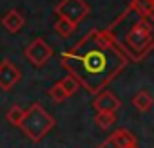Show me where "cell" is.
I'll list each match as a JSON object with an SVG mask.
<instances>
[{"instance_id":"6da1fadb","label":"cell","mask_w":154,"mask_h":148,"mask_svg":"<svg viewBox=\"0 0 154 148\" xmlns=\"http://www.w3.org/2000/svg\"><path fill=\"white\" fill-rule=\"evenodd\" d=\"M94 45L82 49V52H69L62 56V63L65 69H69V74L78 80V83L85 85L91 92H98L114 74L122 69L120 65L111 63L109 49L111 42L105 36L93 34Z\"/></svg>"},{"instance_id":"7a4b0ae2","label":"cell","mask_w":154,"mask_h":148,"mask_svg":"<svg viewBox=\"0 0 154 148\" xmlns=\"http://www.w3.org/2000/svg\"><path fill=\"white\" fill-rule=\"evenodd\" d=\"M54 125H56L54 117H53L42 105L35 103V105H31L29 108H26V116H24V119H22V123H20L18 128L22 130V134H24L29 141L40 143V141L54 128Z\"/></svg>"},{"instance_id":"3957f363","label":"cell","mask_w":154,"mask_h":148,"mask_svg":"<svg viewBox=\"0 0 154 148\" xmlns=\"http://www.w3.org/2000/svg\"><path fill=\"white\" fill-rule=\"evenodd\" d=\"M125 45L134 60H141L152 47V36H150V25L141 20L132 25V29L125 36Z\"/></svg>"},{"instance_id":"277c9868","label":"cell","mask_w":154,"mask_h":148,"mask_svg":"<svg viewBox=\"0 0 154 148\" xmlns=\"http://www.w3.org/2000/svg\"><path fill=\"white\" fill-rule=\"evenodd\" d=\"M58 18H63L74 25H78L89 15V4L85 0H62L56 6Z\"/></svg>"},{"instance_id":"5b68a950","label":"cell","mask_w":154,"mask_h":148,"mask_svg":"<svg viewBox=\"0 0 154 148\" xmlns=\"http://www.w3.org/2000/svg\"><path fill=\"white\" fill-rule=\"evenodd\" d=\"M26 58L35 65V67H44L47 63V60L53 56V49L51 45L44 40V38H35L27 47H26Z\"/></svg>"},{"instance_id":"8992f818","label":"cell","mask_w":154,"mask_h":148,"mask_svg":"<svg viewBox=\"0 0 154 148\" xmlns=\"http://www.w3.org/2000/svg\"><path fill=\"white\" fill-rule=\"evenodd\" d=\"M20 76L22 74L13 61L4 60L0 63V89L2 90H11L20 81Z\"/></svg>"},{"instance_id":"52a82bcc","label":"cell","mask_w":154,"mask_h":148,"mask_svg":"<svg viewBox=\"0 0 154 148\" xmlns=\"http://www.w3.org/2000/svg\"><path fill=\"white\" fill-rule=\"evenodd\" d=\"M120 105H122L120 98L111 90L98 92V96L93 101V107H94L96 112H116L120 108Z\"/></svg>"},{"instance_id":"ba28073f","label":"cell","mask_w":154,"mask_h":148,"mask_svg":"<svg viewBox=\"0 0 154 148\" xmlns=\"http://www.w3.org/2000/svg\"><path fill=\"white\" fill-rule=\"evenodd\" d=\"M109 139H111V143H112L116 148H129V146L138 144L136 135H134L131 130H127V128H118V130H114V132L109 135Z\"/></svg>"},{"instance_id":"9c48e42d","label":"cell","mask_w":154,"mask_h":148,"mask_svg":"<svg viewBox=\"0 0 154 148\" xmlns=\"http://www.w3.org/2000/svg\"><path fill=\"white\" fill-rule=\"evenodd\" d=\"M26 24V18L17 11V9H11L8 11L4 16H2V25L9 31V33H18Z\"/></svg>"},{"instance_id":"30bf717a","label":"cell","mask_w":154,"mask_h":148,"mask_svg":"<svg viewBox=\"0 0 154 148\" xmlns=\"http://www.w3.org/2000/svg\"><path fill=\"white\" fill-rule=\"evenodd\" d=\"M132 105L138 112H149L152 107V96L149 90H138L132 98Z\"/></svg>"},{"instance_id":"8fae6325","label":"cell","mask_w":154,"mask_h":148,"mask_svg":"<svg viewBox=\"0 0 154 148\" xmlns=\"http://www.w3.org/2000/svg\"><path fill=\"white\" fill-rule=\"evenodd\" d=\"M132 7L141 18H150L154 13V0H134Z\"/></svg>"},{"instance_id":"7c38bea8","label":"cell","mask_w":154,"mask_h":148,"mask_svg":"<svg viewBox=\"0 0 154 148\" xmlns=\"http://www.w3.org/2000/svg\"><path fill=\"white\" fill-rule=\"evenodd\" d=\"M58 85H60V89L63 90V94L69 98V96H72L76 90H78V87H80V83H78V80H76L72 74H67V76H63L60 81H58Z\"/></svg>"},{"instance_id":"4fadbf2b","label":"cell","mask_w":154,"mask_h":148,"mask_svg":"<svg viewBox=\"0 0 154 148\" xmlns=\"http://www.w3.org/2000/svg\"><path fill=\"white\" fill-rule=\"evenodd\" d=\"M24 116H26V108H24V107H20V105H13V107L8 110L6 119H8L13 126H20V123H22Z\"/></svg>"},{"instance_id":"5bb4252c","label":"cell","mask_w":154,"mask_h":148,"mask_svg":"<svg viewBox=\"0 0 154 148\" xmlns=\"http://www.w3.org/2000/svg\"><path fill=\"white\" fill-rule=\"evenodd\" d=\"M94 121H96V125L100 128L107 130V128H111L116 123V112H96Z\"/></svg>"},{"instance_id":"9a60e30c","label":"cell","mask_w":154,"mask_h":148,"mask_svg":"<svg viewBox=\"0 0 154 148\" xmlns=\"http://www.w3.org/2000/svg\"><path fill=\"white\" fill-rule=\"evenodd\" d=\"M74 29H76V25H74V24H71V22H67V20H63V18H58V20H56V24H54V31H56L62 38L71 36V34L74 33Z\"/></svg>"},{"instance_id":"2e32d148","label":"cell","mask_w":154,"mask_h":148,"mask_svg":"<svg viewBox=\"0 0 154 148\" xmlns=\"http://www.w3.org/2000/svg\"><path fill=\"white\" fill-rule=\"evenodd\" d=\"M47 94H49V98H51L54 103H62V101H65V99H67V96L63 94V90L60 89V85H58V83H56V85H53V87L49 89V92H47Z\"/></svg>"},{"instance_id":"e0dca14e","label":"cell","mask_w":154,"mask_h":148,"mask_svg":"<svg viewBox=\"0 0 154 148\" xmlns=\"http://www.w3.org/2000/svg\"><path fill=\"white\" fill-rule=\"evenodd\" d=\"M98 148H116V146H114V144L111 143V139L107 137V139H105L103 143H100V144H98Z\"/></svg>"},{"instance_id":"ac0fdd59","label":"cell","mask_w":154,"mask_h":148,"mask_svg":"<svg viewBox=\"0 0 154 148\" xmlns=\"http://www.w3.org/2000/svg\"><path fill=\"white\" fill-rule=\"evenodd\" d=\"M129 148H138V144H134V146H129Z\"/></svg>"}]
</instances>
